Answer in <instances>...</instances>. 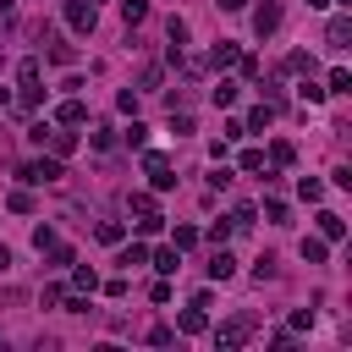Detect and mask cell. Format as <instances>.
Instances as JSON below:
<instances>
[{"mask_svg": "<svg viewBox=\"0 0 352 352\" xmlns=\"http://www.w3.org/2000/svg\"><path fill=\"white\" fill-rule=\"evenodd\" d=\"M253 330H258V319H253V314H236L231 324H220V330H214V346H220V352H236Z\"/></svg>", "mask_w": 352, "mask_h": 352, "instance_id": "obj_1", "label": "cell"}, {"mask_svg": "<svg viewBox=\"0 0 352 352\" xmlns=\"http://www.w3.org/2000/svg\"><path fill=\"white\" fill-rule=\"evenodd\" d=\"M16 82H22V110H38V104H44V88H38V60H22V66H16Z\"/></svg>", "mask_w": 352, "mask_h": 352, "instance_id": "obj_2", "label": "cell"}, {"mask_svg": "<svg viewBox=\"0 0 352 352\" xmlns=\"http://www.w3.org/2000/svg\"><path fill=\"white\" fill-rule=\"evenodd\" d=\"M16 176H22L28 187H44V182H60V160H55V154H50V160H28V165H22Z\"/></svg>", "mask_w": 352, "mask_h": 352, "instance_id": "obj_3", "label": "cell"}, {"mask_svg": "<svg viewBox=\"0 0 352 352\" xmlns=\"http://www.w3.org/2000/svg\"><path fill=\"white\" fill-rule=\"evenodd\" d=\"M94 22H99L94 0H66V28L72 33H94Z\"/></svg>", "mask_w": 352, "mask_h": 352, "instance_id": "obj_4", "label": "cell"}, {"mask_svg": "<svg viewBox=\"0 0 352 352\" xmlns=\"http://www.w3.org/2000/svg\"><path fill=\"white\" fill-rule=\"evenodd\" d=\"M143 170H148L154 192H170V187H176V176H170V160H165V154H143Z\"/></svg>", "mask_w": 352, "mask_h": 352, "instance_id": "obj_5", "label": "cell"}, {"mask_svg": "<svg viewBox=\"0 0 352 352\" xmlns=\"http://www.w3.org/2000/svg\"><path fill=\"white\" fill-rule=\"evenodd\" d=\"M275 28H280V6H275V0H264V6L253 11V33H258V38H270Z\"/></svg>", "mask_w": 352, "mask_h": 352, "instance_id": "obj_6", "label": "cell"}, {"mask_svg": "<svg viewBox=\"0 0 352 352\" xmlns=\"http://www.w3.org/2000/svg\"><path fill=\"white\" fill-rule=\"evenodd\" d=\"M314 220H319V236H324V242H341V236H346V220H341L336 209H319Z\"/></svg>", "mask_w": 352, "mask_h": 352, "instance_id": "obj_7", "label": "cell"}, {"mask_svg": "<svg viewBox=\"0 0 352 352\" xmlns=\"http://www.w3.org/2000/svg\"><path fill=\"white\" fill-rule=\"evenodd\" d=\"M346 38H352V22H346V16H330V28H324V44H330V50H346Z\"/></svg>", "mask_w": 352, "mask_h": 352, "instance_id": "obj_8", "label": "cell"}, {"mask_svg": "<svg viewBox=\"0 0 352 352\" xmlns=\"http://www.w3.org/2000/svg\"><path fill=\"white\" fill-rule=\"evenodd\" d=\"M44 44H50V50H44V55H50V60H55V66H72V60H77V50H72V44H60V38H55V33H50V28H44Z\"/></svg>", "mask_w": 352, "mask_h": 352, "instance_id": "obj_9", "label": "cell"}, {"mask_svg": "<svg viewBox=\"0 0 352 352\" xmlns=\"http://www.w3.org/2000/svg\"><path fill=\"white\" fill-rule=\"evenodd\" d=\"M236 55H242V50H236L231 38H220V44L209 50V66H214V72H226V66H236Z\"/></svg>", "mask_w": 352, "mask_h": 352, "instance_id": "obj_10", "label": "cell"}, {"mask_svg": "<svg viewBox=\"0 0 352 352\" xmlns=\"http://www.w3.org/2000/svg\"><path fill=\"white\" fill-rule=\"evenodd\" d=\"M209 275H214V280H231V275H236V258H231L226 248H214V253H209Z\"/></svg>", "mask_w": 352, "mask_h": 352, "instance_id": "obj_11", "label": "cell"}, {"mask_svg": "<svg viewBox=\"0 0 352 352\" xmlns=\"http://www.w3.org/2000/svg\"><path fill=\"white\" fill-rule=\"evenodd\" d=\"M116 264H121V270H138V264H148V248H143V242H126V248L116 253Z\"/></svg>", "mask_w": 352, "mask_h": 352, "instance_id": "obj_12", "label": "cell"}, {"mask_svg": "<svg viewBox=\"0 0 352 352\" xmlns=\"http://www.w3.org/2000/svg\"><path fill=\"white\" fill-rule=\"evenodd\" d=\"M270 121H275V104H253V110H248V121H242V126H248V132H264V126H270Z\"/></svg>", "mask_w": 352, "mask_h": 352, "instance_id": "obj_13", "label": "cell"}, {"mask_svg": "<svg viewBox=\"0 0 352 352\" xmlns=\"http://www.w3.org/2000/svg\"><path fill=\"white\" fill-rule=\"evenodd\" d=\"M204 324H209V319H204V308H187V314L176 319V330H182V336H204Z\"/></svg>", "mask_w": 352, "mask_h": 352, "instance_id": "obj_14", "label": "cell"}, {"mask_svg": "<svg viewBox=\"0 0 352 352\" xmlns=\"http://www.w3.org/2000/svg\"><path fill=\"white\" fill-rule=\"evenodd\" d=\"M55 116H60L66 126H77V121H88V104H82V99H66V104H60Z\"/></svg>", "mask_w": 352, "mask_h": 352, "instance_id": "obj_15", "label": "cell"}, {"mask_svg": "<svg viewBox=\"0 0 352 352\" xmlns=\"http://www.w3.org/2000/svg\"><path fill=\"white\" fill-rule=\"evenodd\" d=\"M143 16H148V6H143V0H121V22H126V28H138Z\"/></svg>", "mask_w": 352, "mask_h": 352, "instance_id": "obj_16", "label": "cell"}, {"mask_svg": "<svg viewBox=\"0 0 352 352\" xmlns=\"http://www.w3.org/2000/svg\"><path fill=\"white\" fill-rule=\"evenodd\" d=\"M50 148H55V160H66L77 148V132H50Z\"/></svg>", "mask_w": 352, "mask_h": 352, "instance_id": "obj_17", "label": "cell"}, {"mask_svg": "<svg viewBox=\"0 0 352 352\" xmlns=\"http://www.w3.org/2000/svg\"><path fill=\"white\" fill-rule=\"evenodd\" d=\"M264 220H270V226H292V209H286L280 198H270V204H264Z\"/></svg>", "mask_w": 352, "mask_h": 352, "instance_id": "obj_18", "label": "cell"}, {"mask_svg": "<svg viewBox=\"0 0 352 352\" xmlns=\"http://www.w3.org/2000/svg\"><path fill=\"white\" fill-rule=\"evenodd\" d=\"M176 253H182V248H160V253H154V270H160V275H176V264H182Z\"/></svg>", "mask_w": 352, "mask_h": 352, "instance_id": "obj_19", "label": "cell"}, {"mask_svg": "<svg viewBox=\"0 0 352 352\" xmlns=\"http://www.w3.org/2000/svg\"><path fill=\"white\" fill-rule=\"evenodd\" d=\"M352 88V77H346V66H336L330 77H324V94H346Z\"/></svg>", "mask_w": 352, "mask_h": 352, "instance_id": "obj_20", "label": "cell"}, {"mask_svg": "<svg viewBox=\"0 0 352 352\" xmlns=\"http://www.w3.org/2000/svg\"><path fill=\"white\" fill-rule=\"evenodd\" d=\"M88 143H94L99 154H110V148H116V132H110V126H94V132H88Z\"/></svg>", "mask_w": 352, "mask_h": 352, "instance_id": "obj_21", "label": "cell"}, {"mask_svg": "<svg viewBox=\"0 0 352 352\" xmlns=\"http://www.w3.org/2000/svg\"><path fill=\"white\" fill-rule=\"evenodd\" d=\"M297 198H308V204H319V198H324V182H314V176H302V182H297Z\"/></svg>", "mask_w": 352, "mask_h": 352, "instance_id": "obj_22", "label": "cell"}, {"mask_svg": "<svg viewBox=\"0 0 352 352\" xmlns=\"http://www.w3.org/2000/svg\"><path fill=\"white\" fill-rule=\"evenodd\" d=\"M302 258L308 264H324V236H302Z\"/></svg>", "mask_w": 352, "mask_h": 352, "instance_id": "obj_23", "label": "cell"}, {"mask_svg": "<svg viewBox=\"0 0 352 352\" xmlns=\"http://www.w3.org/2000/svg\"><path fill=\"white\" fill-rule=\"evenodd\" d=\"M94 286H99V275H94L88 264H82V270H72V292H94Z\"/></svg>", "mask_w": 352, "mask_h": 352, "instance_id": "obj_24", "label": "cell"}, {"mask_svg": "<svg viewBox=\"0 0 352 352\" xmlns=\"http://www.w3.org/2000/svg\"><path fill=\"white\" fill-rule=\"evenodd\" d=\"M6 209H11V214H33V192H11Z\"/></svg>", "mask_w": 352, "mask_h": 352, "instance_id": "obj_25", "label": "cell"}, {"mask_svg": "<svg viewBox=\"0 0 352 352\" xmlns=\"http://www.w3.org/2000/svg\"><path fill=\"white\" fill-rule=\"evenodd\" d=\"M94 236H99V242H121V220H99Z\"/></svg>", "mask_w": 352, "mask_h": 352, "instance_id": "obj_26", "label": "cell"}, {"mask_svg": "<svg viewBox=\"0 0 352 352\" xmlns=\"http://www.w3.org/2000/svg\"><path fill=\"white\" fill-rule=\"evenodd\" d=\"M286 66H292V72H314V55H308V50H292Z\"/></svg>", "mask_w": 352, "mask_h": 352, "instance_id": "obj_27", "label": "cell"}, {"mask_svg": "<svg viewBox=\"0 0 352 352\" xmlns=\"http://www.w3.org/2000/svg\"><path fill=\"white\" fill-rule=\"evenodd\" d=\"M297 94H302V104H324V88L319 82H297Z\"/></svg>", "mask_w": 352, "mask_h": 352, "instance_id": "obj_28", "label": "cell"}, {"mask_svg": "<svg viewBox=\"0 0 352 352\" xmlns=\"http://www.w3.org/2000/svg\"><path fill=\"white\" fill-rule=\"evenodd\" d=\"M292 154H297V148H292L286 138H280V143H270V160H275V165H292Z\"/></svg>", "mask_w": 352, "mask_h": 352, "instance_id": "obj_29", "label": "cell"}, {"mask_svg": "<svg viewBox=\"0 0 352 352\" xmlns=\"http://www.w3.org/2000/svg\"><path fill=\"white\" fill-rule=\"evenodd\" d=\"M44 253H50V264H55V270H60V264H72V248H66V242H50Z\"/></svg>", "mask_w": 352, "mask_h": 352, "instance_id": "obj_30", "label": "cell"}, {"mask_svg": "<svg viewBox=\"0 0 352 352\" xmlns=\"http://www.w3.org/2000/svg\"><path fill=\"white\" fill-rule=\"evenodd\" d=\"M209 99H214V104H220V110H226V104H231V99H236V82H220V88H214V94H209Z\"/></svg>", "mask_w": 352, "mask_h": 352, "instance_id": "obj_31", "label": "cell"}, {"mask_svg": "<svg viewBox=\"0 0 352 352\" xmlns=\"http://www.w3.org/2000/svg\"><path fill=\"white\" fill-rule=\"evenodd\" d=\"M126 143H132V148H143V143H148V126H143V121H132V126H126Z\"/></svg>", "mask_w": 352, "mask_h": 352, "instance_id": "obj_32", "label": "cell"}, {"mask_svg": "<svg viewBox=\"0 0 352 352\" xmlns=\"http://www.w3.org/2000/svg\"><path fill=\"white\" fill-rule=\"evenodd\" d=\"M160 226H165V220H160V214H154V209H148V214H143V220H138V236H154V231H160Z\"/></svg>", "mask_w": 352, "mask_h": 352, "instance_id": "obj_33", "label": "cell"}, {"mask_svg": "<svg viewBox=\"0 0 352 352\" xmlns=\"http://www.w3.org/2000/svg\"><path fill=\"white\" fill-rule=\"evenodd\" d=\"M170 242H176V248H192V242H198V231H192V226H176V231H170Z\"/></svg>", "mask_w": 352, "mask_h": 352, "instance_id": "obj_34", "label": "cell"}, {"mask_svg": "<svg viewBox=\"0 0 352 352\" xmlns=\"http://www.w3.org/2000/svg\"><path fill=\"white\" fill-rule=\"evenodd\" d=\"M148 341H154V346H170V341H176V330H170V324H154V330H148Z\"/></svg>", "mask_w": 352, "mask_h": 352, "instance_id": "obj_35", "label": "cell"}, {"mask_svg": "<svg viewBox=\"0 0 352 352\" xmlns=\"http://www.w3.org/2000/svg\"><path fill=\"white\" fill-rule=\"evenodd\" d=\"M116 110H126V116H132V110H138V94H132V88H121V94H116Z\"/></svg>", "mask_w": 352, "mask_h": 352, "instance_id": "obj_36", "label": "cell"}, {"mask_svg": "<svg viewBox=\"0 0 352 352\" xmlns=\"http://www.w3.org/2000/svg\"><path fill=\"white\" fill-rule=\"evenodd\" d=\"M226 236H231V220H214V226H209V242H214V248H220V242H226Z\"/></svg>", "mask_w": 352, "mask_h": 352, "instance_id": "obj_37", "label": "cell"}, {"mask_svg": "<svg viewBox=\"0 0 352 352\" xmlns=\"http://www.w3.org/2000/svg\"><path fill=\"white\" fill-rule=\"evenodd\" d=\"M270 275H275V258H270V253H264V258H258V264H253V280H270Z\"/></svg>", "mask_w": 352, "mask_h": 352, "instance_id": "obj_38", "label": "cell"}, {"mask_svg": "<svg viewBox=\"0 0 352 352\" xmlns=\"http://www.w3.org/2000/svg\"><path fill=\"white\" fill-rule=\"evenodd\" d=\"M0 275H11V248L0 242Z\"/></svg>", "mask_w": 352, "mask_h": 352, "instance_id": "obj_39", "label": "cell"}, {"mask_svg": "<svg viewBox=\"0 0 352 352\" xmlns=\"http://www.w3.org/2000/svg\"><path fill=\"white\" fill-rule=\"evenodd\" d=\"M242 6H248V0H220V11H242Z\"/></svg>", "mask_w": 352, "mask_h": 352, "instance_id": "obj_40", "label": "cell"}, {"mask_svg": "<svg viewBox=\"0 0 352 352\" xmlns=\"http://www.w3.org/2000/svg\"><path fill=\"white\" fill-rule=\"evenodd\" d=\"M11 11H16V0H0V16H11Z\"/></svg>", "mask_w": 352, "mask_h": 352, "instance_id": "obj_41", "label": "cell"}, {"mask_svg": "<svg viewBox=\"0 0 352 352\" xmlns=\"http://www.w3.org/2000/svg\"><path fill=\"white\" fill-rule=\"evenodd\" d=\"M6 104H11V94H6V88H0V110H6Z\"/></svg>", "mask_w": 352, "mask_h": 352, "instance_id": "obj_42", "label": "cell"}, {"mask_svg": "<svg viewBox=\"0 0 352 352\" xmlns=\"http://www.w3.org/2000/svg\"><path fill=\"white\" fill-rule=\"evenodd\" d=\"M308 6H314V11H324V6H330V0H308Z\"/></svg>", "mask_w": 352, "mask_h": 352, "instance_id": "obj_43", "label": "cell"}, {"mask_svg": "<svg viewBox=\"0 0 352 352\" xmlns=\"http://www.w3.org/2000/svg\"><path fill=\"white\" fill-rule=\"evenodd\" d=\"M330 6H352V0H330Z\"/></svg>", "mask_w": 352, "mask_h": 352, "instance_id": "obj_44", "label": "cell"}]
</instances>
